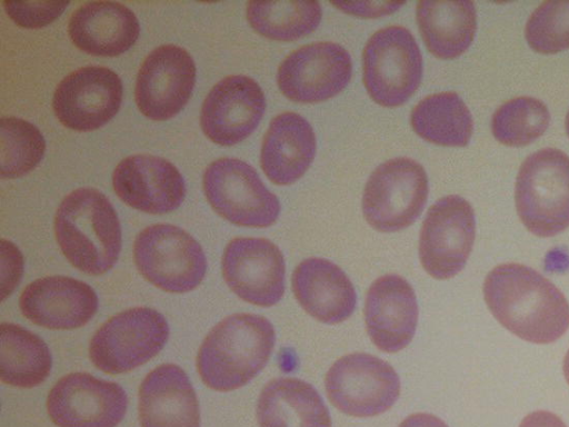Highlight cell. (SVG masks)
Instances as JSON below:
<instances>
[{
	"mask_svg": "<svg viewBox=\"0 0 569 427\" xmlns=\"http://www.w3.org/2000/svg\"><path fill=\"white\" fill-rule=\"evenodd\" d=\"M202 185L212 209L234 225L264 228L280 215L278 198L242 160H214L206 168Z\"/></svg>",
	"mask_w": 569,
	"mask_h": 427,
	"instance_id": "obj_9",
	"label": "cell"
},
{
	"mask_svg": "<svg viewBox=\"0 0 569 427\" xmlns=\"http://www.w3.org/2000/svg\"><path fill=\"white\" fill-rule=\"evenodd\" d=\"M348 51L335 42H315L292 51L279 66L277 83L290 100L315 103L341 92L351 79Z\"/></svg>",
	"mask_w": 569,
	"mask_h": 427,
	"instance_id": "obj_12",
	"label": "cell"
},
{
	"mask_svg": "<svg viewBox=\"0 0 569 427\" xmlns=\"http://www.w3.org/2000/svg\"><path fill=\"white\" fill-rule=\"evenodd\" d=\"M517 212L538 237H552L569 227V157L545 148L522 162L515 189Z\"/></svg>",
	"mask_w": 569,
	"mask_h": 427,
	"instance_id": "obj_4",
	"label": "cell"
},
{
	"mask_svg": "<svg viewBox=\"0 0 569 427\" xmlns=\"http://www.w3.org/2000/svg\"><path fill=\"white\" fill-rule=\"evenodd\" d=\"M427 198L428 177L423 167L410 158H395L370 175L363 190L362 212L376 230L399 231L420 216Z\"/></svg>",
	"mask_w": 569,
	"mask_h": 427,
	"instance_id": "obj_8",
	"label": "cell"
},
{
	"mask_svg": "<svg viewBox=\"0 0 569 427\" xmlns=\"http://www.w3.org/2000/svg\"><path fill=\"white\" fill-rule=\"evenodd\" d=\"M363 83L370 98L382 107L405 103L422 79V56L411 32L390 26L375 32L363 53Z\"/></svg>",
	"mask_w": 569,
	"mask_h": 427,
	"instance_id": "obj_6",
	"label": "cell"
},
{
	"mask_svg": "<svg viewBox=\"0 0 569 427\" xmlns=\"http://www.w3.org/2000/svg\"><path fill=\"white\" fill-rule=\"evenodd\" d=\"M550 122L547 106L532 97H518L501 105L491 119L496 140L509 147H522L541 137Z\"/></svg>",
	"mask_w": 569,
	"mask_h": 427,
	"instance_id": "obj_30",
	"label": "cell"
},
{
	"mask_svg": "<svg viewBox=\"0 0 569 427\" xmlns=\"http://www.w3.org/2000/svg\"><path fill=\"white\" fill-rule=\"evenodd\" d=\"M112 186L126 205L148 214L176 210L186 196L179 170L168 160L150 155H133L113 170Z\"/></svg>",
	"mask_w": 569,
	"mask_h": 427,
	"instance_id": "obj_18",
	"label": "cell"
},
{
	"mask_svg": "<svg viewBox=\"0 0 569 427\" xmlns=\"http://www.w3.org/2000/svg\"><path fill=\"white\" fill-rule=\"evenodd\" d=\"M331 4L341 11L365 18H377L393 13L401 8L405 2L387 1H339Z\"/></svg>",
	"mask_w": 569,
	"mask_h": 427,
	"instance_id": "obj_35",
	"label": "cell"
},
{
	"mask_svg": "<svg viewBox=\"0 0 569 427\" xmlns=\"http://www.w3.org/2000/svg\"><path fill=\"white\" fill-rule=\"evenodd\" d=\"M485 301L510 332L533 344H550L569 328V304L545 276L521 264L495 267L483 282Z\"/></svg>",
	"mask_w": 569,
	"mask_h": 427,
	"instance_id": "obj_1",
	"label": "cell"
},
{
	"mask_svg": "<svg viewBox=\"0 0 569 427\" xmlns=\"http://www.w3.org/2000/svg\"><path fill=\"white\" fill-rule=\"evenodd\" d=\"M196 82V64L181 47L164 44L142 62L134 98L140 112L156 121L168 120L187 105Z\"/></svg>",
	"mask_w": 569,
	"mask_h": 427,
	"instance_id": "obj_15",
	"label": "cell"
},
{
	"mask_svg": "<svg viewBox=\"0 0 569 427\" xmlns=\"http://www.w3.org/2000/svg\"><path fill=\"white\" fill-rule=\"evenodd\" d=\"M286 265L282 252L264 238L232 239L222 256V276L242 300L270 307L284 292Z\"/></svg>",
	"mask_w": 569,
	"mask_h": 427,
	"instance_id": "obj_16",
	"label": "cell"
},
{
	"mask_svg": "<svg viewBox=\"0 0 569 427\" xmlns=\"http://www.w3.org/2000/svg\"><path fill=\"white\" fill-rule=\"evenodd\" d=\"M122 82L106 67H83L57 86L52 107L58 120L76 131H92L107 125L119 111Z\"/></svg>",
	"mask_w": 569,
	"mask_h": 427,
	"instance_id": "obj_14",
	"label": "cell"
},
{
	"mask_svg": "<svg viewBox=\"0 0 569 427\" xmlns=\"http://www.w3.org/2000/svg\"><path fill=\"white\" fill-rule=\"evenodd\" d=\"M9 18L19 27L38 29L58 19L69 2L63 1H3Z\"/></svg>",
	"mask_w": 569,
	"mask_h": 427,
	"instance_id": "obj_33",
	"label": "cell"
},
{
	"mask_svg": "<svg viewBox=\"0 0 569 427\" xmlns=\"http://www.w3.org/2000/svg\"><path fill=\"white\" fill-rule=\"evenodd\" d=\"M264 110L263 91L252 78L228 76L207 95L200 112L201 129L214 143L232 146L254 131Z\"/></svg>",
	"mask_w": 569,
	"mask_h": 427,
	"instance_id": "obj_17",
	"label": "cell"
},
{
	"mask_svg": "<svg viewBox=\"0 0 569 427\" xmlns=\"http://www.w3.org/2000/svg\"><path fill=\"white\" fill-rule=\"evenodd\" d=\"M248 22L259 34L278 41H292L317 29L322 9L309 1H250Z\"/></svg>",
	"mask_w": 569,
	"mask_h": 427,
	"instance_id": "obj_29",
	"label": "cell"
},
{
	"mask_svg": "<svg viewBox=\"0 0 569 427\" xmlns=\"http://www.w3.org/2000/svg\"><path fill=\"white\" fill-rule=\"evenodd\" d=\"M316 155V136L311 125L296 112L274 117L263 137L260 165L276 185L296 182L308 170Z\"/></svg>",
	"mask_w": 569,
	"mask_h": 427,
	"instance_id": "obj_24",
	"label": "cell"
},
{
	"mask_svg": "<svg viewBox=\"0 0 569 427\" xmlns=\"http://www.w3.org/2000/svg\"><path fill=\"white\" fill-rule=\"evenodd\" d=\"M169 338L166 318L148 307H134L108 319L92 336L89 356L100 370L128 373L154 357Z\"/></svg>",
	"mask_w": 569,
	"mask_h": 427,
	"instance_id": "obj_7",
	"label": "cell"
},
{
	"mask_svg": "<svg viewBox=\"0 0 569 427\" xmlns=\"http://www.w3.org/2000/svg\"><path fill=\"white\" fill-rule=\"evenodd\" d=\"M46 141L40 130L27 120L2 117L0 120V176L19 178L41 161Z\"/></svg>",
	"mask_w": 569,
	"mask_h": 427,
	"instance_id": "obj_31",
	"label": "cell"
},
{
	"mask_svg": "<svg viewBox=\"0 0 569 427\" xmlns=\"http://www.w3.org/2000/svg\"><path fill=\"white\" fill-rule=\"evenodd\" d=\"M410 122L419 137L446 147L467 146L473 131L471 113L456 92L423 98L412 109Z\"/></svg>",
	"mask_w": 569,
	"mask_h": 427,
	"instance_id": "obj_28",
	"label": "cell"
},
{
	"mask_svg": "<svg viewBox=\"0 0 569 427\" xmlns=\"http://www.w3.org/2000/svg\"><path fill=\"white\" fill-rule=\"evenodd\" d=\"M365 322L372 342L385 352L403 349L413 338L418 304L411 285L398 275L376 279L366 296Z\"/></svg>",
	"mask_w": 569,
	"mask_h": 427,
	"instance_id": "obj_20",
	"label": "cell"
},
{
	"mask_svg": "<svg viewBox=\"0 0 569 427\" xmlns=\"http://www.w3.org/2000/svg\"><path fill=\"white\" fill-rule=\"evenodd\" d=\"M124 389L87 373H72L51 388L47 410L58 427H116L124 417Z\"/></svg>",
	"mask_w": 569,
	"mask_h": 427,
	"instance_id": "obj_13",
	"label": "cell"
},
{
	"mask_svg": "<svg viewBox=\"0 0 569 427\" xmlns=\"http://www.w3.org/2000/svg\"><path fill=\"white\" fill-rule=\"evenodd\" d=\"M68 33L72 43L89 54L116 57L136 43L140 26L136 14L122 3L90 1L72 13Z\"/></svg>",
	"mask_w": 569,
	"mask_h": 427,
	"instance_id": "obj_22",
	"label": "cell"
},
{
	"mask_svg": "<svg viewBox=\"0 0 569 427\" xmlns=\"http://www.w3.org/2000/svg\"><path fill=\"white\" fill-rule=\"evenodd\" d=\"M563 375L567 383L569 384V349L563 359Z\"/></svg>",
	"mask_w": 569,
	"mask_h": 427,
	"instance_id": "obj_38",
	"label": "cell"
},
{
	"mask_svg": "<svg viewBox=\"0 0 569 427\" xmlns=\"http://www.w3.org/2000/svg\"><path fill=\"white\" fill-rule=\"evenodd\" d=\"M291 284L297 301L316 320L338 324L355 310L357 296L351 280L327 259L302 260L292 274Z\"/></svg>",
	"mask_w": 569,
	"mask_h": 427,
	"instance_id": "obj_23",
	"label": "cell"
},
{
	"mask_svg": "<svg viewBox=\"0 0 569 427\" xmlns=\"http://www.w3.org/2000/svg\"><path fill=\"white\" fill-rule=\"evenodd\" d=\"M133 260L150 284L174 294L193 290L207 270L199 242L183 229L168 224L151 225L138 234Z\"/></svg>",
	"mask_w": 569,
	"mask_h": 427,
	"instance_id": "obj_5",
	"label": "cell"
},
{
	"mask_svg": "<svg viewBox=\"0 0 569 427\" xmlns=\"http://www.w3.org/2000/svg\"><path fill=\"white\" fill-rule=\"evenodd\" d=\"M416 17L428 50L440 59H455L471 44L477 31V12L471 1L418 2Z\"/></svg>",
	"mask_w": 569,
	"mask_h": 427,
	"instance_id": "obj_26",
	"label": "cell"
},
{
	"mask_svg": "<svg viewBox=\"0 0 569 427\" xmlns=\"http://www.w3.org/2000/svg\"><path fill=\"white\" fill-rule=\"evenodd\" d=\"M525 37L532 50L557 53L569 48V1H547L529 17Z\"/></svg>",
	"mask_w": 569,
	"mask_h": 427,
	"instance_id": "obj_32",
	"label": "cell"
},
{
	"mask_svg": "<svg viewBox=\"0 0 569 427\" xmlns=\"http://www.w3.org/2000/svg\"><path fill=\"white\" fill-rule=\"evenodd\" d=\"M54 235L68 261L92 276L109 271L121 251L117 212L93 188H79L64 197L54 216Z\"/></svg>",
	"mask_w": 569,
	"mask_h": 427,
	"instance_id": "obj_3",
	"label": "cell"
},
{
	"mask_svg": "<svg viewBox=\"0 0 569 427\" xmlns=\"http://www.w3.org/2000/svg\"><path fill=\"white\" fill-rule=\"evenodd\" d=\"M566 131H567V135L569 137V111H568V113L566 116Z\"/></svg>",
	"mask_w": 569,
	"mask_h": 427,
	"instance_id": "obj_39",
	"label": "cell"
},
{
	"mask_svg": "<svg viewBox=\"0 0 569 427\" xmlns=\"http://www.w3.org/2000/svg\"><path fill=\"white\" fill-rule=\"evenodd\" d=\"M398 427H448L440 418L425 413L408 416Z\"/></svg>",
	"mask_w": 569,
	"mask_h": 427,
	"instance_id": "obj_37",
	"label": "cell"
},
{
	"mask_svg": "<svg viewBox=\"0 0 569 427\" xmlns=\"http://www.w3.org/2000/svg\"><path fill=\"white\" fill-rule=\"evenodd\" d=\"M276 341L271 322L259 315L234 314L203 339L197 369L211 389L230 391L254 378L268 363Z\"/></svg>",
	"mask_w": 569,
	"mask_h": 427,
	"instance_id": "obj_2",
	"label": "cell"
},
{
	"mask_svg": "<svg viewBox=\"0 0 569 427\" xmlns=\"http://www.w3.org/2000/svg\"><path fill=\"white\" fill-rule=\"evenodd\" d=\"M141 427H200L196 391L187 374L174 364L151 370L139 388Z\"/></svg>",
	"mask_w": 569,
	"mask_h": 427,
	"instance_id": "obj_21",
	"label": "cell"
},
{
	"mask_svg": "<svg viewBox=\"0 0 569 427\" xmlns=\"http://www.w3.org/2000/svg\"><path fill=\"white\" fill-rule=\"evenodd\" d=\"M332 405L353 417H372L393 406L400 394L396 370L385 360L368 354L339 358L325 379Z\"/></svg>",
	"mask_w": 569,
	"mask_h": 427,
	"instance_id": "obj_10",
	"label": "cell"
},
{
	"mask_svg": "<svg viewBox=\"0 0 569 427\" xmlns=\"http://www.w3.org/2000/svg\"><path fill=\"white\" fill-rule=\"evenodd\" d=\"M51 367V352L39 336L11 322L1 324L0 377L3 383L32 388L47 379Z\"/></svg>",
	"mask_w": 569,
	"mask_h": 427,
	"instance_id": "obj_27",
	"label": "cell"
},
{
	"mask_svg": "<svg viewBox=\"0 0 569 427\" xmlns=\"http://www.w3.org/2000/svg\"><path fill=\"white\" fill-rule=\"evenodd\" d=\"M519 427H567L565 423L547 410H537L527 415L520 423Z\"/></svg>",
	"mask_w": 569,
	"mask_h": 427,
	"instance_id": "obj_36",
	"label": "cell"
},
{
	"mask_svg": "<svg viewBox=\"0 0 569 427\" xmlns=\"http://www.w3.org/2000/svg\"><path fill=\"white\" fill-rule=\"evenodd\" d=\"M476 236L471 205L460 196L437 200L428 210L419 237V258L436 279H448L465 267Z\"/></svg>",
	"mask_w": 569,
	"mask_h": 427,
	"instance_id": "obj_11",
	"label": "cell"
},
{
	"mask_svg": "<svg viewBox=\"0 0 569 427\" xmlns=\"http://www.w3.org/2000/svg\"><path fill=\"white\" fill-rule=\"evenodd\" d=\"M23 272V257L14 244L1 240V299L11 295Z\"/></svg>",
	"mask_w": 569,
	"mask_h": 427,
	"instance_id": "obj_34",
	"label": "cell"
},
{
	"mask_svg": "<svg viewBox=\"0 0 569 427\" xmlns=\"http://www.w3.org/2000/svg\"><path fill=\"white\" fill-rule=\"evenodd\" d=\"M98 296L86 282L49 276L30 282L22 291V315L48 329H76L86 325L98 310Z\"/></svg>",
	"mask_w": 569,
	"mask_h": 427,
	"instance_id": "obj_19",
	"label": "cell"
},
{
	"mask_svg": "<svg viewBox=\"0 0 569 427\" xmlns=\"http://www.w3.org/2000/svg\"><path fill=\"white\" fill-rule=\"evenodd\" d=\"M260 427H331L330 414L318 391L298 378H277L260 393Z\"/></svg>",
	"mask_w": 569,
	"mask_h": 427,
	"instance_id": "obj_25",
	"label": "cell"
}]
</instances>
